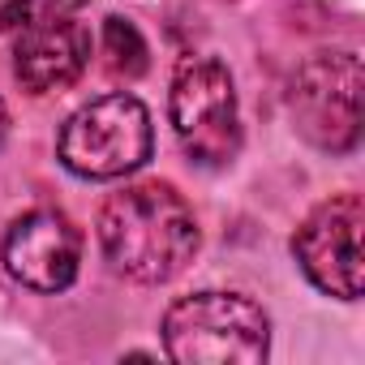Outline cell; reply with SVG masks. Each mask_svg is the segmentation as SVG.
<instances>
[{"instance_id": "6da1fadb", "label": "cell", "mask_w": 365, "mask_h": 365, "mask_svg": "<svg viewBox=\"0 0 365 365\" xmlns=\"http://www.w3.org/2000/svg\"><path fill=\"white\" fill-rule=\"evenodd\" d=\"M99 245L116 275L163 284L198 254V220L163 180H138L112 194L99 211Z\"/></svg>"}, {"instance_id": "7a4b0ae2", "label": "cell", "mask_w": 365, "mask_h": 365, "mask_svg": "<svg viewBox=\"0 0 365 365\" xmlns=\"http://www.w3.org/2000/svg\"><path fill=\"white\" fill-rule=\"evenodd\" d=\"M163 352L180 365H258L271 318L241 292H194L163 314Z\"/></svg>"}, {"instance_id": "3957f363", "label": "cell", "mask_w": 365, "mask_h": 365, "mask_svg": "<svg viewBox=\"0 0 365 365\" xmlns=\"http://www.w3.org/2000/svg\"><path fill=\"white\" fill-rule=\"evenodd\" d=\"M150 146H155L150 112L138 95H125V91L78 108L56 138L61 163L82 180L129 176L150 159Z\"/></svg>"}, {"instance_id": "277c9868", "label": "cell", "mask_w": 365, "mask_h": 365, "mask_svg": "<svg viewBox=\"0 0 365 365\" xmlns=\"http://www.w3.org/2000/svg\"><path fill=\"white\" fill-rule=\"evenodd\" d=\"M172 129L198 163L224 168L241 150V112L232 73L215 56H185L172 73L168 91Z\"/></svg>"}, {"instance_id": "5b68a950", "label": "cell", "mask_w": 365, "mask_h": 365, "mask_svg": "<svg viewBox=\"0 0 365 365\" xmlns=\"http://www.w3.org/2000/svg\"><path fill=\"white\" fill-rule=\"evenodd\" d=\"M297 129L322 150H348L361 138V61L356 52H322L292 82Z\"/></svg>"}, {"instance_id": "8992f818", "label": "cell", "mask_w": 365, "mask_h": 365, "mask_svg": "<svg viewBox=\"0 0 365 365\" xmlns=\"http://www.w3.org/2000/svg\"><path fill=\"white\" fill-rule=\"evenodd\" d=\"M361 228L365 211L356 194L331 198L305 215V224L292 237V254L318 292L339 301L361 297Z\"/></svg>"}, {"instance_id": "52a82bcc", "label": "cell", "mask_w": 365, "mask_h": 365, "mask_svg": "<svg viewBox=\"0 0 365 365\" xmlns=\"http://www.w3.org/2000/svg\"><path fill=\"white\" fill-rule=\"evenodd\" d=\"M0 262L18 284L35 292H65L78 279L82 232L61 211H26L5 228Z\"/></svg>"}, {"instance_id": "ba28073f", "label": "cell", "mask_w": 365, "mask_h": 365, "mask_svg": "<svg viewBox=\"0 0 365 365\" xmlns=\"http://www.w3.org/2000/svg\"><path fill=\"white\" fill-rule=\"evenodd\" d=\"M86 65H91V35L69 14L43 9L39 18H26L18 26L14 78L22 82V91H31V95L65 91L82 78Z\"/></svg>"}, {"instance_id": "9c48e42d", "label": "cell", "mask_w": 365, "mask_h": 365, "mask_svg": "<svg viewBox=\"0 0 365 365\" xmlns=\"http://www.w3.org/2000/svg\"><path fill=\"white\" fill-rule=\"evenodd\" d=\"M99 48H103V65H108L116 78H142L146 65H150V52H146L142 31H138L133 22H125V18H108V22H103Z\"/></svg>"}, {"instance_id": "30bf717a", "label": "cell", "mask_w": 365, "mask_h": 365, "mask_svg": "<svg viewBox=\"0 0 365 365\" xmlns=\"http://www.w3.org/2000/svg\"><path fill=\"white\" fill-rule=\"evenodd\" d=\"M26 18H31V0H0V35L18 31Z\"/></svg>"}, {"instance_id": "8fae6325", "label": "cell", "mask_w": 365, "mask_h": 365, "mask_svg": "<svg viewBox=\"0 0 365 365\" xmlns=\"http://www.w3.org/2000/svg\"><path fill=\"white\" fill-rule=\"evenodd\" d=\"M39 5H43L48 14H78V9L91 5V0H39Z\"/></svg>"}, {"instance_id": "7c38bea8", "label": "cell", "mask_w": 365, "mask_h": 365, "mask_svg": "<svg viewBox=\"0 0 365 365\" xmlns=\"http://www.w3.org/2000/svg\"><path fill=\"white\" fill-rule=\"evenodd\" d=\"M5 142H9V112L0 103V150H5Z\"/></svg>"}]
</instances>
